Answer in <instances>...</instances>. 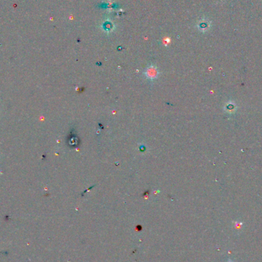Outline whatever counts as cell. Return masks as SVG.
<instances>
[{"instance_id":"obj_1","label":"cell","mask_w":262,"mask_h":262,"mask_svg":"<svg viewBox=\"0 0 262 262\" xmlns=\"http://www.w3.org/2000/svg\"><path fill=\"white\" fill-rule=\"evenodd\" d=\"M144 74L148 80L153 81V80L157 78L159 75V71L157 70L156 67H155L154 65H150L146 69Z\"/></svg>"},{"instance_id":"obj_2","label":"cell","mask_w":262,"mask_h":262,"mask_svg":"<svg viewBox=\"0 0 262 262\" xmlns=\"http://www.w3.org/2000/svg\"><path fill=\"white\" fill-rule=\"evenodd\" d=\"M237 108H238V107H237L236 103H234V101H231H231H228L227 103H225V107H224V110H225V112L231 115L235 114V112L237 111Z\"/></svg>"}]
</instances>
